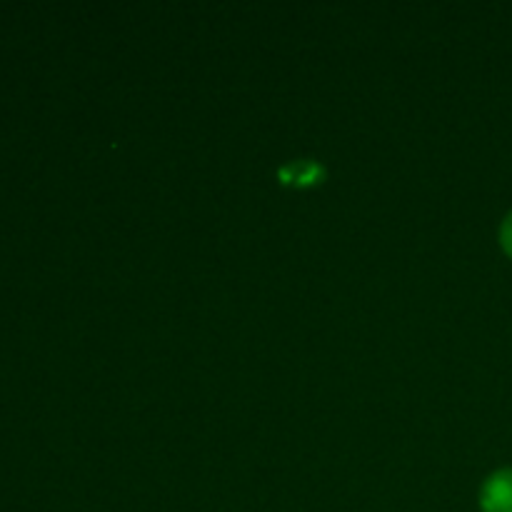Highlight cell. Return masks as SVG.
I'll return each mask as SVG.
<instances>
[{"label":"cell","instance_id":"obj_1","mask_svg":"<svg viewBox=\"0 0 512 512\" xmlns=\"http://www.w3.org/2000/svg\"><path fill=\"white\" fill-rule=\"evenodd\" d=\"M483 512H512V468L490 475L480 493Z\"/></svg>","mask_w":512,"mask_h":512},{"label":"cell","instance_id":"obj_2","mask_svg":"<svg viewBox=\"0 0 512 512\" xmlns=\"http://www.w3.org/2000/svg\"><path fill=\"white\" fill-rule=\"evenodd\" d=\"M500 245H503L505 253L512 258V213H508V218L500 225Z\"/></svg>","mask_w":512,"mask_h":512}]
</instances>
